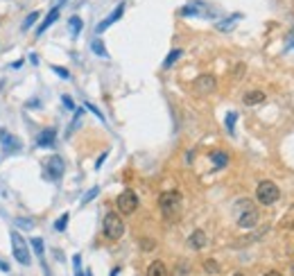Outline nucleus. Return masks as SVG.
<instances>
[{"label": "nucleus", "instance_id": "f257e3e1", "mask_svg": "<svg viewBox=\"0 0 294 276\" xmlns=\"http://www.w3.org/2000/svg\"><path fill=\"white\" fill-rule=\"evenodd\" d=\"M102 233H104V238H109V240H120V238H122L124 222H122V217H120L118 213L109 211L107 215H104V220H102Z\"/></svg>", "mask_w": 294, "mask_h": 276}, {"label": "nucleus", "instance_id": "f03ea898", "mask_svg": "<svg viewBox=\"0 0 294 276\" xmlns=\"http://www.w3.org/2000/svg\"><path fill=\"white\" fill-rule=\"evenodd\" d=\"M158 206H161L163 215H165L167 220H172V217H177L179 211H181V195L177 190L163 192V195L158 197Z\"/></svg>", "mask_w": 294, "mask_h": 276}, {"label": "nucleus", "instance_id": "7ed1b4c3", "mask_svg": "<svg viewBox=\"0 0 294 276\" xmlns=\"http://www.w3.org/2000/svg\"><path fill=\"white\" fill-rule=\"evenodd\" d=\"M278 197H281V190H278V186L274 181H260L258 188H256V200L260 204L265 206H272L278 202Z\"/></svg>", "mask_w": 294, "mask_h": 276}, {"label": "nucleus", "instance_id": "20e7f679", "mask_svg": "<svg viewBox=\"0 0 294 276\" xmlns=\"http://www.w3.org/2000/svg\"><path fill=\"white\" fill-rule=\"evenodd\" d=\"M12 249H14V258L18 260L21 265H30L32 256H30V249H27V240L23 238L18 231L12 233Z\"/></svg>", "mask_w": 294, "mask_h": 276}, {"label": "nucleus", "instance_id": "39448f33", "mask_svg": "<svg viewBox=\"0 0 294 276\" xmlns=\"http://www.w3.org/2000/svg\"><path fill=\"white\" fill-rule=\"evenodd\" d=\"M238 211H240V215H238V226H242V229H251V226H256L258 224V211L254 208L249 202H240L238 204Z\"/></svg>", "mask_w": 294, "mask_h": 276}, {"label": "nucleus", "instance_id": "423d86ee", "mask_svg": "<svg viewBox=\"0 0 294 276\" xmlns=\"http://www.w3.org/2000/svg\"><path fill=\"white\" fill-rule=\"evenodd\" d=\"M115 204H118V211L122 213V215H132L138 208V197L134 190H122L118 195V200H115Z\"/></svg>", "mask_w": 294, "mask_h": 276}, {"label": "nucleus", "instance_id": "0eeeda50", "mask_svg": "<svg viewBox=\"0 0 294 276\" xmlns=\"http://www.w3.org/2000/svg\"><path fill=\"white\" fill-rule=\"evenodd\" d=\"M64 159L61 156H50L46 161V177L50 179V181H57V179L64 177Z\"/></svg>", "mask_w": 294, "mask_h": 276}, {"label": "nucleus", "instance_id": "6e6552de", "mask_svg": "<svg viewBox=\"0 0 294 276\" xmlns=\"http://www.w3.org/2000/svg\"><path fill=\"white\" fill-rule=\"evenodd\" d=\"M0 143H3L5 154H16L21 149V138H16L14 134H9L7 129H0Z\"/></svg>", "mask_w": 294, "mask_h": 276}, {"label": "nucleus", "instance_id": "1a4fd4ad", "mask_svg": "<svg viewBox=\"0 0 294 276\" xmlns=\"http://www.w3.org/2000/svg\"><path fill=\"white\" fill-rule=\"evenodd\" d=\"M215 89H218V82H215L213 75H199L195 80V91H197V93L208 95V93H213Z\"/></svg>", "mask_w": 294, "mask_h": 276}, {"label": "nucleus", "instance_id": "9d476101", "mask_svg": "<svg viewBox=\"0 0 294 276\" xmlns=\"http://www.w3.org/2000/svg\"><path fill=\"white\" fill-rule=\"evenodd\" d=\"M122 14H124V5H118V7H115V9H113V12H111V14H109V16H107V18H104V21H102V23H100V25H98V27H95V32H98V34H100V32H104V30H107V27H109V25H113V23H115V21H118V18H120V16H122Z\"/></svg>", "mask_w": 294, "mask_h": 276}, {"label": "nucleus", "instance_id": "9b49d317", "mask_svg": "<svg viewBox=\"0 0 294 276\" xmlns=\"http://www.w3.org/2000/svg\"><path fill=\"white\" fill-rule=\"evenodd\" d=\"M55 140H57V132L50 127V129H43V132L38 134L36 145L38 147H55Z\"/></svg>", "mask_w": 294, "mask_h": 276}, {"label": "nucleus", "instance_id": "f8f14e48", "mask_svg": "<svg viewBox=\"0 0 294 276\" xmlns=\"http://www.w3.org/2000/svg\"><path fill=\"white\" fill-rule=\"evenodd\" d=\"M181 14H184V16H199V14H208V7H206L204 3L192 0L190 5H186V7L181 9Z\"/></svg>", "mask_w": 294, "mask_h": 276}, {"label": "nucleus", "instance_id": "ddd939ff", "mask_svg": "<svg viewBox=\"0 0 294 276\" xmlns=\"http://www.w3.org/2000/svg\"><path fill=\"white\" fill-rule=\"evenodd\" d=\"M57 18H59V7L50 9V14H48V16H46V18H43V23H41V25H38V27H36V36H41V34H43V32H46V30H48V27H50V25H52V23H55V21H57Z\"/></svg>", "mask_w": 294, "mask_h": 276}, {"label": "nucleus", "instance_id": "4468645a", "mask_svg": "<svg viewBox=\"0 0 294 276\" xmlns=\"http://www.w3.org/2000/svg\"><path fill=\"white\" fill-rule=\"evenodd\" d=\"M190 247L192 249H204L206 247V242H208V238H206V233L204 231H192V235H190Z\"/></svg>", "mask_w": 294, "mask_h": 276}, {"label": "nucleus", "instance_id": "2eb2a0df", "mask_svg": "<svg viewBox=\"0 0 294 276\" xmlns=\"http://www.w3.org/2000/svg\"><path fill=\"white\" fill-rule=\"evenodd\" d=\"M147 276H170V272H167L165 263H161V260H154V263L147 267Z\"/></svg>", "mask_w": 294, "mask_h": 276}, {"label": "nucleus", "instance_id": "dca6fc26", "mask_svg": "<svg viewBox=\"0 0 294 276\" xmlns=\"http://www.w3.org/2000/svg\"><path fill=\"white\" fill-rule=\"evenodd\" d=\"M242 102L247 104V106H251V104H260V102H265V93H263V91H249V93H244Z\"/></svg>", "mask_w": 294, "mask_h": 276}, {"label": "nucleus", "instance_id": "f3484780", "mask_svg": "<svg viewBox=\"0 0 294 276\" xmlns=\"http://www.w3.org/2000/svg\"><path fill=\"white\" fill-rule=\"evenodd\" d=\"M211 161H213L215 168H224L226 163H229V154L226 152H213L211 154Z\"/></svg>", "mask_w": 294, "mask_h": 276}, {"label": "nucleus", "instance_id": "a211bd4d", "mask_svg": "<svg viewBox=\"0 0 294 276\" xmlns=\"http://www.w3.org/2000/svg\"><path fill=\"white\" fill-rule=\"evenodd\" d=\"M91 48H93V52H95V55H98V57H102V59H107V57H109L107 48H104V43L100 41V38H95V41L91 43Z\"/></svg>", "mask_w": 294, "mask_h": 276}, {"label": "nucleus", "instance_id": "6ab92c4d", "mask_svg": "<svg viewBox=\"0 0 294 276\" xmlns=\"http://www.w3.org/2000/svg\"><path fill=\"white\" fill-rule=\"evenodd\" d=\"M181 55H184V50H179V48H175V50H172V52H170V55H167V57H165V61H163V68H170V66H172V64H175V61H177V59H179V57H181Z\"/></svg>", "mask_w": 294, "mask_h": 276}, {"label": "nucleus", "instance_id": "aec40b11", "mask_svg": "<svg viewBox=\"0 0 294 276\" xmlns=\"http://www.w3.org/2000/svg\"><path fill=\"white\" fill-rule=\"evenodd\" d=\"M240 18H242V16H240V14H233V16H229V18H226V21L218 23V30H229V27H233L235 23L240 21Z\"/></svg>", "mask_w": 294, "mask_h": 276}, {"label": "nucleus", "instance_id": "412c9836", "mask_svg": "<svg viewBox=\"0 0 294 276\" xmlns=\"http://www.w3.org/2000/svg\"><path fill=\"white\" fill-rule=\"evenodd\" d=\"M38 16H41V14H38V12H32V14H30V16H27V18H25V21H23L21 30H23V32H27V30H30V27H32V25H34V23H36V18H38Z\"/></svg>", "mask_w": 294, "mask_h": 276}, {"label": "nucleus", "instance_id": "4be33fe9", "mask_svg": "<svg viewBox=\"0 0 294 276\" xmlns=\"http://www.w3.org/2000/svg\"><path fill=\"white\" fill-rule=\"evenodd\" d=\"M81 27H84V23H81V18H79V16H73V18H70V32H73V36L79 34Z\"/></svg>", "mask_w": 294, "mask_h": 276}, {"label": "nucleus", "instance_id": "5701e85b", "mask_svg": "<svg viewBox=\"0 0 294 276\" xmlns=\"http://www.w3.org/2000/svg\"><path fill=\"white\" fill-rule=\"evenodd\" d=\"M66 226H68V213H64V215L55 222V229L57 231H66Z\"/></svg>", "mask_w": 294, "mask_h": 276}, {"label": "nucleus", "instance_id": "b1692460", "mask_svg": "<svg viewBox=\"0 0 294 276\" xmlns=\"http://www.w3.org/2000/svg\"><path fill=\"white\" fill-rule=\"evenodd\" d=\"M98 192H100V188H91V190L86 192L84 197H81V206H86L91 200H93V197H98Z\"/></svg>", "mask_w": 294, "mask_h": 276}, {"label": "nucleus", "instance_id": "393cba45", "mask_svg": "<svg viewBox=\"0 0 294 276\" xmlns=\"http://www.w3.org/2000/svg\"><path fill=\"white\" fill-rule=\"evenodd\" d=\"M32 249H34L36 256H41V258H43V240L41 238H32Z\"/></svg>", "mask_w": 294, "mask_h": 276}, {"label": "nucleus", "instance_id": "a878e982", "mask_svg": "<svg viewBox=\"0 0 294 276\" xmlns=\"http://www.w3.org/2000/svg\"><path fill=\"white\" fill-rule=\"evenodd\" d=\"M204 269H206L208 274H218V272H220V265L215 263V260H206V263H204Z\"/></svg>", "mask_w": 294, "mask_h": 276}, {"label": "nucleus", "instance_id": "bb28decb", "mask_svg": "<svg viewBox=\"0 0 294 276\" xmlns=\"http://www.w3.org/2000/svg\"><path fill=\"white\" fill-rule=\"evenodd\" d=\"M16 224L21 226V229H27V231L34 229V222H32V220H23V217H16Z\"/></svg>", "mask_w": 294, "mask_h": 276}, {"label": "nucleus", "instance_id": "cd10ccee", "mask_svg": "<svg viewBox=\"0 0 294 276\" xmlns=\"http://www.w3.org/2000/svg\"><path fill=\"white\" fill-rule=\"evenodd\" d=\"M235 120H238V115L235 113H229L226 115V129H229L231 134H233V127H235Z\"/></svg>", "mask_w": 294, "mask_h": 276}, {"label": "nucleus", "instance_id": "c85d7f7f", "mask_svg": "<svg viewBox=\"0 0 294 276\" xmlns=\"http://www.w3.org/2000/svg\"><path fill=\"white\" fill-rule=\"evenodd\" d=\"M73 265H75V276H86L84 272H81V258H79V256H75V258H73Z\"/></svg>", "mask_w": 294, "mask_h": 276}, {"label": "nucleus", "instance_id": "c756f323", "mask_svg": "<svg viewBox=\"0 0 294 276\" xmlns=\"http://www.w3.org/2000/svg\"><path fill=\"white\" fill-rule=\"evenodd\" d=\"M52 70H55L59 77H64V80H70V72L66 68H61V66H52Z\"/></svg>", "mask_w": 294, "mask_h": 276}, {"label": "nucleus", "instance_id": "7c9ffc66", "mask_svg": "<svg viewBox=\"0 0 294 276\" xmlns=\"http://www.w3.org/2000/svg\"><path fill=\"white\" fill-rule=\"evenodd\" d=\"M61 102H64V106H66V109H70V111L75 109V102H73V98H68V95H64V98H61Z\"/></svg>", "mask_w": 294, "mask_h": 276}, {"label": "nucleus", "instance_id": "2f4dec72", "mask_svg": "<svg viewBox=\"0 0 294 276\" xmlns=\"http://www.w3.org/2000/svg\"><path fill=\"white\" fill-rule=\"evenodd\" d=\"M107 156H109V152H104L102 156L98 159V163H95V170H100V168H102V163H104V159H107Z\"/></svg>", "mask_w": 294, "mask_h": 276}, {"label": "nucleus", "instance_id": "473e14b6", "mask_svg": "<svg viewBox=\"0 0 294 276\" xmlns=\"http://www.w3.org/2000/svg\"><path fill=\"white\" fill-rule=\"evenodd\" d=\"M86 109H91V111H93V113H95V115H98V118H100V120H104V115H102V113H100V109H95V106H93V104H86Z\"/></svg>", "mask_w": 294, "mask_h": 276}, {"label": "nucleus", "instance_id": "72a5a7b5", "mask_svg": "<svg viewBox=\"0 0 294 276\" xmlns=\"http://www.w3.org/2000/svg\"><path fill=\"white\" fill-rule=\"evenodd\" d=\"M0 269H3V272H9V267H7V265H5V263H3V260H0Z\"/></svg>", "mask_w": 294, "mask_h": 276}, {"label": "nucleus", "instance_id": "f704fd0d", "mask_svg": "<svg viewBox=\"0 0 294 276\" xmlns=\"http://www.w3.org/2000/svg\"><path fill=\"white\" fill-rule=\"evenodd\" d=\"M265 276H283V274H281V272H267Z\"/></svg>", "mask_w": 294, "mask_h": 276}, {"label": "nucleus", "instance_id": "c9c22d12", "mask_svg": "<svg viewBox=\"0 0 294 276\" xmlns=\"http://www.w3.org/2000/svg\"><path fill=\"white\" fill-rule=\"evenodd\" d=\"M233 276H244V274H233Z\"/></svg>", "mask_w": 294, "mask_h": 276}, {"label": "nucleus", "instance_id": "e433bc0d", "mask_svg": "<svg viewBox=\"0 0 294 276\" xmlns=\"http://www.w3.org/2000/svg\"><path fill=\"white\" fill-rule=\"evenodd\" d=\"M292 272H294V265H292Z\"/></svg>", "mask_w": 294, "mask_h": 276}]
</instances>
